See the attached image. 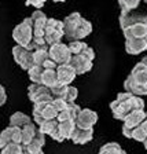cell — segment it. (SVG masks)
<instances>
[{"mask_svg": "<svg viewBox=\"0 0 147 154\" xmlns=\"http://www.w3.org/2000/svg\"><path fill=\"white\" fill-rule=\"evenodd\" d=\"M50 136H51L54 140H57V142H59V143H62V142H65V138L62 136V134H61V131H59V127H57V128L54 129V131L50 134Z\"/></svg>", "mask_w": 147, "mask_h": 154, "instance_id": "obj_37", "label": "cell"}, {"mask_svg": "<svg viewBox=\"0 0 147 154\" xmlns=\"http://www.w3.org/2000/svg\"><path fill=\"white\" fill-rule=\"evenodd\" d=\"M43 72H44V66H40V65H35L28 70L29 79L32 83H37L41 84V77H43Z\"/></svg>", "mask_w": 147, "mask_h": 154, "instance_id": "obj_24", "label": "cell"}, {"mask_svg": "<svg viewBox=\"0 0 147 154\" xmlns=\"http://www.w3.org/2000/svg\"><path fill=\"white\" fill-rule=\"evenodd\" d=\"M29 122H30V117L21 112L14 113V114L10 117V125H11V127H19V128H22L23 125L29 124Z\"/></svg>", "mask_w": 147, "mask_h": 154, "instance_id": "obj_21", "label": "cell"}, {"mask_svg": "<svg viewBox=\"0 0 147 154\" xmlns=\"http://www.w3.org/2000/svg\"><path fill=\"white\" fill-rule=\"evenodd\" d=\"M69 63L76 69L77 76H78V74L87 73V72H90L91 69H92V59L87 58L85 55H83V54L72 55V59Z\"/></svg>", "mask_w": 147, "mask_h": 154, "instance_id": "obj_7", "label": "cell"}, {"mask_svg": "<svg viewBox=\"0 0 147 154\" xmlns=\"http://www.w3.org/2000/svg\"><path fill=\"white\" fill-rule=\"evenodd\" d=\"M54 2H65V0H54Z\"/></svg>", "mask_w": 147, "mask_h": 154, "instance_id": "obj_44", "label": "cell"}, {"mask_svg": "<svg viewBox=\"0 0 147 154\" xmlns=\"http://www.w3.org/2000/svg\"><path fill=\"white\" fill-rule=\"evenodd\" d=\"M50 58V52H48V47H41L33 51V59H35V65H40L43 66L45 61Z\"/></svg>", "mask_w": 147, "mask_h": 154, "instance_id": "obj_23", "label": "cell"}, {"mask_svg": "<svg viewBox=\"0 0 147 154\" xmlns=\"http://www.w3.org/2000/svg\"><path fill=\"white\" fill-rule=\"evenodd\" d=\"M37 127H36L35 122H29V124L23 125L22 127V144H29L33 140L35 135L37 134Z\"/></svg>", "mask_w": 147, "mask_h": 154, "instance_id": "obj_17", "label": "cell"}, {"mask_svg": "<svg viewBox=\"0 0 147 154\" xmlns=\"http://www.w3.org/2000/svg\"><path fill=\"white\" fill-rule=\"evenodd\" d=\"M57 74H58V80H59V83L65 84V85H70V83L76 79V76H77L76 69H74L70 63L58 65Z\"/></svg>", "mask_w": 147, "mask_h": 154, "instance_id": "obj_8", "label": "cell"}, {"mask_svg": "<svg viewBox=\"0 0 147 154\" xmlns=\"http://www.w3.org/2000/svg\"><path fill=\"white\" fill-rule=\"evenodd\" d=\"M69 50H70L72 55H76V54H81V52L85 50L87 47H88V44L84 42H81V40H72L70 43H69Z\"/></svg>", "mask_w": 147, "mask_h": 154, "instance_id": "obj_28", "label": "cell"}, {"mask_svg": "<svg viewBox=\"0 0 147 154\" xmlns=\"http://www.w3.org/2000/svg\"><path fill=\"white\" fill-rule=\"evenodd\" d=\"M96 121H98L96 112H93L91 109H81L76 119V125L78 128L90 129V128H93V125L96 124Z\"/></svg>", "mask_w": 147, "mask_h": 154, "instance_id": "obj_6", "label": "cell"}, {"mask_svg": "<svg viewBox=\"0 0 147 154\" xmlns=\"http://www.w3.org/2000/svg\"><path fill=\"white\" fill-rule=\"evenodd\" d=\"M142 62H143V63H144V65H146V66H147V55H146V57L143 58V59H142Z\"/></svg>", "mask_w": 147, "mask_h": 154, "instance_id": "obj_42", "label": "cell"}, {"mask_svg": "<svg viewBox=\"0 0 147 154\" xmlns=\"http://www.w3.org/2000/svg\"><path fill=\"white\" fill-rule=\"evenodd\" d=\"M146 119V110H133L124 119V125L129 128H136Z\"/></svg>", "mask_w": 147, "mask_h": 154, "instance_id": "obj_14", "label": "cell"}, {"mask_svg": "<svg viewBox=\"0 0 147 154\" xmlns=\"http://www.w3.org/2000/svg\"><path fill=\"white\" fill-rule=\"evenodd\" d=\"M81 110V107L78 105H76V103H69V106H67L65 110H62L59 114H58L57 120L59 122L61 121H66V120H73V121H76L77 116H78V112Z\"/></svg>", "mask_w": 147, "mask_h": 154, "instance_id": "obj_15", "label": "cell"}, {"mask_svg": "<svg viewBox=\"0 0 147 154\" xmlns=\"http://www.w3.org/2000/svg\"><path fill=\"white\" fill-rule=\"evenodd\" d=\"M118 3L122 10V13H129V11L135 10L139 6L140 0H118Z\"/></svg>", "mask_w": 147, "mask_h": 154, "instance_id": "obj_29", "label": "cell"}, {"mask_svg": "<svg viewBox=\"0 0 147 154\" xmlns=\"http://www.w3.org/2000/svg\"><path fill=\"white\" fill-rule=\"evenodd\" d=\"M23 150L26 151V154H44L41 146H37L35 143L23 144Z\"/></svg>", "mask_w": 147, "mask_h": 154, "instance_id": "obj_34", "label": "cell"}, {"mask_svg": "<svg viewBox=\"0 0 147 154\" xmlns=\"http://www.w3.org/2000/svg\"><path fill=\"white\" fill-rule=\"evenodd\" d=\"M58 114H59V112H58L57 109L54 107V105H52L51 102L48 103L47 106H45L44 112H43V117H44L45 120H52V119H57Z\"/></svg>", "mask_w": 147, "mask_h": 154, "instance_id": "obj_31", "label": "cell"}, {"mask_svg": "<svg viewBox=\"0 0 147 154\" xmlns=\"http://www.w3.org/2000/svg\"><path fill=\"white\" fill-rule=\"evenodd\" d=\"M146 138H147V132L142 128L140 125H138L136 128H133V132H132V139H135V140L142 142V143H143V142L146 140Z\"/></svg>", "mask_w": 147, "mask_h": 154, "instance_id": "obj_33", "label": "cell"}, {"mask_svg": "<svg viewBox=\"0 0 147 154\" xmlns=\"http://www.w3.org/2000/svg\"><path fill=\"white\" fill-rule=\"evenodd\" d=\"M63 30L65 37L69 42L81 40L92 32V23L83 18L78 13H73L63 19Z\"/></svg>", "mask_w": 147, "mask_h": 154, "instance_id": "obj_1", "label": "cell"}, {"mask_svg": "<svg viewBox=\"0 0 147 154\" xmlns=\"http://www.w3.org/2000/svg\"><path fill=\"white\" fill-rule=\"evenodd\" d=\"M59 125V121L57 119H52V120H45L41 125H38V131H41L43 134L45 135H50L55 128Z\"/></svg>", "mask_w": 147, "mask_h": 154, "instance_id": "obj_25", "label": "cell"}, {"mask_svg": "<svg viewBox=\"0 0 147 154\" xmlns=\"http://www.w3.org/2000/svg\"><path fill=\"white\" fill-rule=\"evenodd\" d=\"M59 131H61L62 136L65 138V140H70L72 139V135H73L74 129H76V121H73V120H66V121H61L59 122Z\"/></svg>", "mask_w": 147, "mask_h": 154, "instance_id": "obj_18", "label": "cell"}, {"mask_svg": "<svg viewBox=\"0 0 147 154\" xmlns=\"http://www.w3.org/2000/svg\"><path fill=\"white\" fill-rule=\"evenodd\" d=\"M50 91H51L54 98H63L67 91V85H65V84H62V83H58V84H55L54 87H51Z\"/></svg>", "mask_w": 147, "mask_h": 154, "instance_id": "obj_30", "label": "cell"}, {"mask_svg": "<svg viewBox=\"0 0 147 154\" xmlns=\"http://www.w3.org/2000/svg\"><path fill=\"white\" fill-rule=\"evenodd\" d=\"M13 38L19 45H29L33 38V21L32 18H25L22 22L17 25L13 30Z\"/></svg>", "mask_w": 147, "mask_h": 154, "instance_id": "obj_3", "label": "cell"}, {"mask_svg": "<svg viewBox=\"0 0 147 154\" xmlns=\"http://www.w3.org/2000/svg\"><path fill=\"white\" fill-rule=\"evenodd\" d=\"M44 92H50V88L45 87L44 84L32 83L30 85H29V88H28V96H29V99L32 100V102L37 98L38 95H41V94H44Z\"/></svg>", "mask_w": 147, "mask_h": 154, "instance_id": "obj_20", "label": "cell"}, {"mask_svg": "<svg viewBox=\"0 0 147 154\" xmlns=\"http://www.w3.org/2000/svg\"><path fill=\"white\" fill-rule=\"evenodd\" d=\"M7 100V94L3 85H0V106H3Z\"/></svg>", "mask_w": 147, "mask_h": 154, "instance_id": "obj_41", "label": "cell"}, {"mask_svg": "<svg viewBox=\"0 0 147 154\" xmlns=\"http://www.w3.org/2000/svg\"><path fill=\"white\" fill-rule=\"evenodd\" d=\"M122 32H124L125 40L132 37H147V22H138L122 29Z\"/></svg>", "mask_w": 147, "mask_h": 154, "instance_id": "obj_11", "label": "cell"}, {"mask_svg": "<svg viewBox=\"0 0 147 154\" xmlns=\"http://www.w3.org/2000/svg\"><path fill=\"white\" fill-rule=\"evenodd\" d=\"M99 154H125V150H122L118 143L110 142V143L103 144L99 149Z\"/></svg>", "mask_w": 147, "mask_h": 154, "instance_id": "obj_22", "label": "cell"}, {"mask_svg": "<svg viewBox=\"0 0 147 154\" xmlns=\"http://www.w3.org/2000/svg\"><path fill=\"white\" fill-rule=\"evenodd\" d=\"M48 52H50V58H52L58 65L62 63H69L72 59V52L69 50V45L63 44V43H57L48 47Z\"/></svg>", "mask_w": 147, "mask_h": 154, "instance_id": "obj_5", "label": "cell"}, {"mask_svg": "<svg viewBox=\"0 0 147 154\" xmlns=\"http://www.w3.org/2000/svg\"><path fill=\"white\" fill-rule=\"evenodd\" d=\"M43 66H44V69H57L58 67V63L52 59V58H48L47 61L43 63Z\"/></svg>", "mask_w": 147, "mask_h": 154, "instance_id": "obj_39", "label": "cell"}, {"mask_svg": "<svg viewBox=\"0 0 147 154\" xmlns=\"http://www.w3.org/2000/svg\"><path fill=\"white\" fill-rule=\"evenodd\" d=\"M23 151V144L22 143H8L6 147L2 149V153L0 154H22Z\"/></svg>", "mask_w": 147, "mask_h": 154, "instance_id": "obj_27", "label": "cell"}, {"mask_svg": "<svg viewBox=\"0 0 147 154\" xmlns=\"http://www.w3.org/2000/svg\"><path fill=\"white\" fill-rule=\"evenodd\" d=\"M58 83H59V80H58L57 69H44L43 77H41V84H44L48 88H51V87H54Z\"/></svg>", "mask_w": 147, "mask_h": 154, "instance_id": "obj_19", "label": "cell"}, {"mask_svg": "<svg viewBox=\"0 0 147 154\" xmlns=\"http://www.w3.org/2000/svg\"><path fill=\"white\" fill-rule=\"evenodd\" d=\"M25 2H26V6H32L35 8H41L47 0H25Z\"/></svg>", "mask_w": 147, "mask_h": 154, "instance_id": "obj_38", "label": "cell"}, {"mask_svg": "<svg viewBox=\"0 0 147 154\" xmlns=\"http://www.w3.org/2000/svg\"><path fill=\"white\" fill-rule=\"evenodd\" d=\"M138 22H147V15L140 13H136V11H129V13H121L120 15V25L121 29L128 28L131 25H135Z\"/></svg>", "mask_w": 147, "mask_h": 154, "instance_id": "obj_10", "label": "cell"}, {"mask_svg": "<svg viewBox=\"0 0 147 154\" xmlns=\"http://www.w3.org/2000/svg\"><path fill=\"white\" fill-rule=\"evenodd\" d=\"M124 88H125V91H129V92H132L133 95H138V96L147 95V85L136 83V80L133 79L132 74H129V76L127 77V80L124 81Z\"/></svg>", "mask_w": 147, "mask_h": 154, "instance_id": "obj_13", "label": "cell"}, {"mask_svg": "<svg viewBox=\"0 0 147 154\" xmlns=\"http://www.w3.org/2000/svg\"><path fill=\"white\" fill-rule=\"evenodd\" d=\"M132 76L136 80V83L143 84V85H147V66L143 63V62H139L136 63V66L132 69Z\"/></svg>", "mask_w": 147, "mask_h": 154, "instance_id": "obj_16", "label": "cell"}, {"mask_svg": "<svg viewBox=\"0 0 147 154\" xmlns=\"http://www.w3.org/2000/svg\"><path fill=\"white\" fill-rule=\"evenodd\" d=\"M30 143H35L37 144V146H44L45 143V134H43L41 131H37V134L35 135V138H33V140L30 142Z\"/></svg>", "mask_w": 147, "mask_h": 154, "instance_id": "obj_36", "label": "cell"}, {"mask_svg": "<svg viewBox=\"0 0 147 154\" xmlns=\"http://www.w3.org/2000/svg\"><path fill=\"white\" fill-rule=\"evenodd\" d=\"M63 36H65L63 21H58L55 18H48L44 28V38H45V43L48 44V47L59 43Z\"/></svg>", "mask_w": 147, "mask_h": 154, "instance_id": "obj_2", "label": "cell"}, {"mask_svg": "<svg viewBox=\"0 0 147 154\" xmlns=\"http://www.w3.org/2000/svg\"><path fill=\"white\" fill-rule=\"evenodd\" d=\"M147 50V37H132L125 40V51L131 55H138Z\"/></svg>", "mask_w": 147, "mask_h": 154, "instance_id": "obj_9", "label": "cell"}, {"mask_svg": "<svg viewBox=\"0 0 147 154\" xmlns=\"http://www.w3.org/2000/svg\"><path fill=\"white\" fill-rule=\"evenodd\" d=\"M132 132H133V128H129L127 125H122V135H124L125 138L132 139Z\"/></svg>", "mask_w": 147, "mask_h": 154, "instance_id": "obj_40", "label": "cell"}, {"mask_svg": "<svg viewBox=\"0 0 147 154\" xmlns=\"http://www.w3.org/2000/svg\"><path fill=\"white\" fill-rule=\"evenodd\" d=\"M77 95H78V90H77L76 87L67 85V91H66V94H65L63 99L66 100V102H69V103H73L74 100L77 99Z\"/></svg>", "mask_w": 147, "mask_h": 154, "instance_id": "obj_32", "label": "cell"}, {"mask_svg": "<svg viewBox=\"0 0 147 154\" xmlns=\"http://www.w3.org/2000/svg\"><path fill=\"white\" fill-rule=\"evenodd\" d=\"M51 103L54 105V107H55V109H57L59 113H61L62 110H65L67 106H69V102H66L63 98H54Z\"/></svg>", "mask_w": 147, "mask_h": 154, "instance_id": "obj_35", "label": "cell"}, {"mask_svg": "<svg viewBox=\"0 0 147 154\" xmlns=\"http://www.w3.org/2000/svg\"><path fill=\"white\" fill-rule=\"evenodd\" d=\"M125 154H127V153H125Z\"/></svg>", "mask_w": 147, "mask_h": 154, "instance_id": "obj_46", "label": "cell"}, {"mask_svg": "<svg viewBox=\"0 0 147 154\" xmlns=\"http://www.w3.org/2000/svg\"><path fill=\"white\" fill-rule=\"evenodd\" d=\"M13 57L14 61L22 67L23 70L28 72L32 66H35V59H33V51H30L25 45L17 44L13 48Z\"/></svg>", "mask_w": 147, "mask_h": 154, "instance_id": "obj_4", "label": "cell"}, {"mask_svg": "<svg viewBox=\"0 0 147 154\" xmlns=\"http://www.w3.org/2000/svg\"><path fill=\"white\" fill-rule=\"evenodd\" d=\"M144 2H146V3H147V0H144Z\"/></svg>", "mask_w": 147, "mask_h": 154, "instance_id": "obj_45", "label": "cell"}, {"mask_svg": "<svg viewBox=\"0 0 147 154\" xmlns=\"http://www.w3.org/2000/svg\"><path fill=\"white\" fill-rule=\"evenodd\" d=\"M143 144H144V149H146V150H147V138H146V140L143 142Z\"/></svg>", "mask_w": 147, "mask_h": 154, "instance_id": "obj_43", "label": "cell"}, {"mask_svg": "<svg viewBox=\"0 0 147 154\" xmlns=\"http://www.w3.org/2000/svg\"><path fill=\"white\" fill-rule=\"evenodd\" d=\"M92 138H93V128L83 129V128L76 127V129H74L73 135H72L70 140L76 144H85V143H88V142L92 140Z\"/></svg>", "mask_w": 147, "mask_h": 154, "instance_id": "obj_12", "label": "cell"}, {"mask_svg": "<svg viewBox=\"0 0 147 154\" xmlns=\"http://www.w3.org/2000/svg\"><path fill=\"white\" fill-rule=\"evenodd\" d=\"M13 142V127L10 125L4 131L0 132V149L6 147L8 143Z\"/></svg>", "mask_w": 147, "mask_h": 154, "instance_id": "obj_26", "label": "cell"}]
</instances>
